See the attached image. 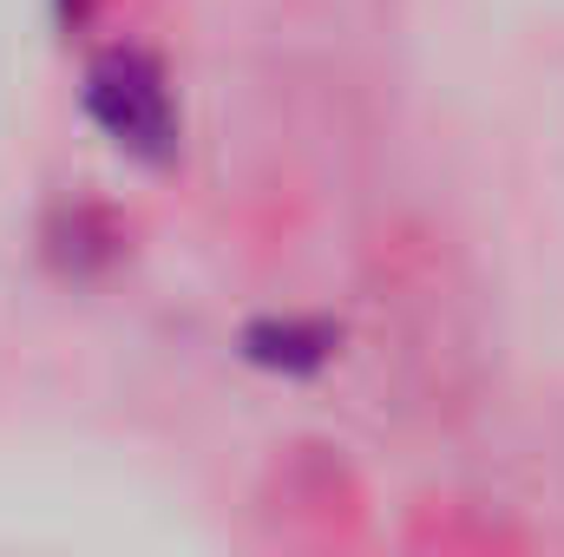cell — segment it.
Here are the masks:
<instances>
[{"mask_svg":"<svg viewBox=\"0 0 564 557\" xmlns=\"http://www.w3.org/2000/svg\"><path fill=\"white\" fill-rule=\"evenodd\" d=\"M93 119L112 132L119 144H132L144 157H164L171 151V99H164V79L158 66L139 53H106L93 66Z\"/></svg>","mask_w":564,"mask_h":557,"instance_id":"cell-1","label":"cell"}]
</instances>
